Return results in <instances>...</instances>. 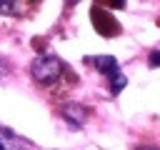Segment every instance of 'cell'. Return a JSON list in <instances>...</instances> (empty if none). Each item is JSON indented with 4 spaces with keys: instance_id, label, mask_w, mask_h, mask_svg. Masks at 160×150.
<instances>
[{
    "instance_id": "4",
    "label": "cell",
    "mask_w": 160,
    "mask_h": 150,
    "mask_svg": "<svg viewBox=\"0 0 160 150\" xmlns=\"http://www.w3.org/2000/svg\"><path fill=\"white\" fill-rule=\"evenodd\" d=\"M95 68H98L102 75H110V72H115V70H118V62H115V58L102 55V58H98V60H95Z\"/></svg>"
},
{
    "instance_id": "2",
    "label": "cell",
    "mask_w": 160,
    "mask_h": 150,
    "mask_svg": "<svg viewBox=\"0 0 160 150\" xmlns=\"http://www.w3.org/2000/svg\"><path fill=\"white\" fill-rule=\"evenodd\" d=\"M90 18H92V25H95V30L98 32H102L105 38H112V35H118L120 32V25H118V20L105 10V8H100V5H95L92 8V12H90Z\"/></svg>"
},
{
    "instance_id": "5",
    "label": "cell",
    "mask_w": 160,
    "mask_h": 150,
    "mask_svg": "<svg viewBox=\"0 0 160 150\" xmlns=\"http://www.w3.org/2000/svg\"><path fill=\"white\" fill-rule=\"evenodd\" d=\"M108 78H110V92H120V90L125 88V82H128V80H125V75H122V72H118V70H115V72H110Z\"/></svg>"
},
{
    "instance_id": "7",
    "label": "cell",
    "mask_w": 160,
    "mask_h": 150,
    "mask_svg": "<svg viewBox=\"0 0 160 150\" xmlns=\"http://www.w3.org/2000/svg\"><path fill=\"white\" fill-rule=\"evenodd\" d=\"M100 5H110V8H122L125 5V0H98Z\"/></svg>"
},
{
    "instance_id": "1",
    "label": "cell",
    "mask_w": 160,
    "mask_h": 150,
    "mask_svg": "<svg viewBox=\"0 0 160 150\" xmlns=\"http://www.w3.org/2000/svg\"><path fill=\"white\" fill-rule=\"evenodd\" d=\"M62 70H65V65H62L58 58H52V55H42V58H35V62H32V68H30L32 78H35L40 85H50V82L60 80Z\"/></svg>"
},
{
    "instance_id": "3",
    "label": "cell",
    "mask_w": 160,
    "mask_h": 150,
    "mask_svg": "<svg viewBox=\"0 0 160 150\" xmlns=\"http://www.w3.org/2000/svg\"><path fill=\"white\" fill-rule=\"evenodd\" d=\"M60 115H62L68 122H72V125H82V122L88 120V108H82V105H78V102H65V105L60 108Z\"/></svg>"
},
{
    "instance_id": "6",
    "label": "cell",
    "mask_w": 160,
    "mask_h": 150,
    "mask_svg": "<svg viewBox=\"0 0 160 150\" xmlns=\"http://www.w3.org/2000/svg\"><path fill=\"white\" fill-rule=\"evenodd\" d=\"M148 65H150V68H160V50L150 52V58H148Z\"/></svg>"
},
{
    "instance_id": "9",
    "label": "cell",
    "mask_w": 160,
    "mask_h": 150,
    "mask_svg": "<svg viewBox=\"0 0 160 150\" xmlns=\"http://www.w3.org/2000/svg\"><path fill=\"white\" fill-rule=\"evenodd\" d=\"M0 150H5V148H2V142H0Z\"/></svg>"
},
{
    "instance_id": "8",
    "label": "cell",
    "mask_w": 160,
    "mask_h": 150,
    "mask_svg": "<svg viewBox=\"0 0 160 150\" xmlns=\"http://www.w3.org/2000/svg\"><path fill=\"white\" fill-rule=\"evenodd\" d=\"M135 150H160V148H150V145H142V148H135Z\"/></svg>"
}]
</instances>
